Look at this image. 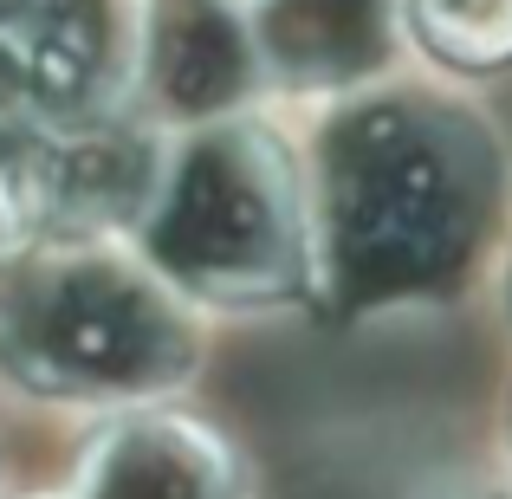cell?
<instances>
[{"mask_svg":"<svg viewBox=\"0 0 512 499\" xmlns=\"http://www.w3.org/2000/svg\"><path fill=\"white\" fill-rule=\"evenodd\" d=\"M0 370L26 396L124 415L201 370V325L124 234H65L0 266Z\"/></svg>","mask_w":512,"mask_h":499,"instance_id":"obj_3","label":"cell"},{"mask_svg":"<svg viewBox=\"0 0 512 499\" xmlns=\"http://www.w3.org/2000/svg\"><path fill=\"white\" fill-rule=\"evenodd\" d=\"M234 7L260 91L318 111L389 85L409 52L402 0H234Z\"/></svg>","mask_w":512,"mask_h":499,"instance_id":"obj_4","label":"cell"},{"mask_svg":"<svg viewBox=\"0 0 512 499\" xmlns=\"http://www.w3.org/2000/svg\"><path fill=\"white\" fill-rule=\"evenodd\" d=\"M72 499H247V474L208 422L150 402L91 435Z\"/></svg>","mask_w":512,"mask_h":499,"instance_id":"obj_5","label":"cell"},{"mask_svg":"<svg viewBox=\"0 0 512 499\" xmlns=\"http://www.w3.org/2000/svg\"><path fill=\"white\" fill-rule=\"evenodd\" d=\"M409 52L441 72H506L512 65V0H402Z\"/></svg>","mask_w":512,"mask_h":499,"instance_id":"obj_6","label":"cell"},{"mask_svg":"<svg viewBox=\"0 0 512 499\" xmlns=\"http://www.w3.org/2000/svg\"><path fill=\"white\" fill-rule=\"evenodd\" d=\"M124 240L195 312H279L318 292L312 175L260 111L208 117L169 137Z\"/></svg>","mask_w":512,"mask_h":499,"instance_id":"obj_2","label":"cell"},{"mask_svg":"<svg viewBox=\"0 0 512 499\" xmlns=\"http://www.w3.org/2000/svg\"><path fill=\"white\" fill-rule=\"evenodd\" d=\"M318 299L344 318L435 312L487 273L506 234V150L461 98L376 85L318 117Z\"/></svg>","mask_w":512,"mask_h":499,"instance_id":"obj_1","label":"cell"}]
</instances>
